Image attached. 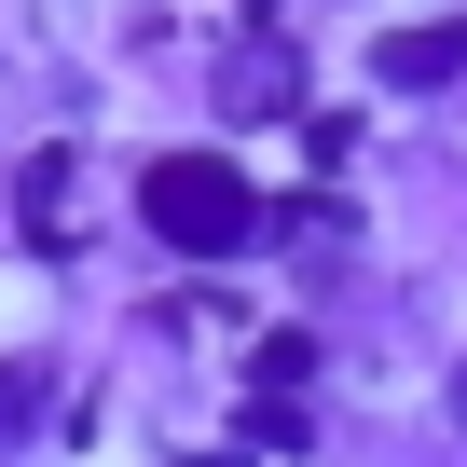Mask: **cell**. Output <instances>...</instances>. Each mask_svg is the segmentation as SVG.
I'll list each match as a JSON object with an SVG mask.
<instances>
[{
  "instance_id": "1",
  "label": "cell",
  "mask_w": 467,
  "mask_h": 467,
  "mask_svg": "<svg viewBox=\"0 0 467 467\" xmlns=\"http://www.w3.org/2000/svg\"><path fill=\"white\" fill-rule=\"evenodd\" d=\"M138 220L165 234V248L220 262V248H248V234H262V192L234 179L220 151H165V165H138Z\"/></svg>"
},
{
  "instance_id": "2",
  "label": "cell",
  "mask_w": 467,
  "mask_h": 467,
  "mask_svg": "<svg viewBox=\"0 0 467 467\" xmlns=\"http://www.w3.org/2000/svg\"><path fill=\"white\" fill-rule=\"evenodd\" d=\"M275 110H303V56L275 28H248V42L220 56V124H275Z\"/></svg>"
},
{
  "instance_id": "3",
  "label": "cell",
  "mask_w": 467,
  "mask_h": 467,
  "mask_svg": "<svg viewBox=\"0 0 467 467\" xmlns=\"http://www.w3.org/2000/svg\"><path fill=\"white\" fill-rule=\"evenodd\" d=\"M399 97H426V83H453L467 69V15H440V28H385V56H371Z\"/></svg>"
},
{
  "instance_id": "4",
  "label": "cell",
  "mask_w": 467,
  "mask_h": 467,
  "mask_svg": "<svg viewBox=\"0 0 467 467\" xmlns=\"http://www.w3.org/2000/svg\"><path fill=\"white\" fill-rule=\"evenodd\" d=\"M15 192H28V248H42V262H69V192H83V165H69V151H28V179H15Z\"/></svg>"
}]
</instances>
